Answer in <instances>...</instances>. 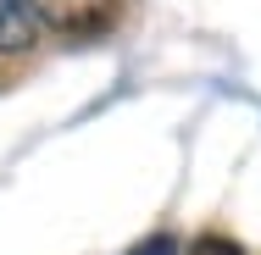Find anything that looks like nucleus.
Returning a JSON list of instances; mask_svg holds the SVG:
<instances>
[{"mask_svg":"<svg viewBox=\"0 0 261 255\" xmlns=\"http://www.w3.org/2000/svg\"><path fill=\"white\" fill-rule=\"evenodd\" d=\"M39 39V22H34V6L28 0H0V55H17Z\"/></svg>","mask_w":261,"mask_h":255,"instance_id":"f257e3e1","label":"nucleus"},{"mask_svg":"<svg viewBox=\"0 0 261 255\" xmlns=\"http://www.w3.org/2000/svg\"><path fill=\"white\" fill-rule=\"evenodd\" d=\"M189 255H245V250H239L228 233H200V239L189 244Z\"/></svg>","mask_w":261,"mask_h":255,"instance_id":"f03ea898","label":"nucleus"},{"mask_svg":"<svg viewBox=\"0 0 261 255\" xmlns=\"http://www.w3.org/2000/svg\"><path fill=\"white\" fill-rule=\"evenodd\" d=\"M122 255H178V239H172V233H150V239L128 244Z\"/></svg>","mask_w":261,"mask_h":255,"instance_id":"7ed1b4c3","label":"nucleus"}]
</instances>
